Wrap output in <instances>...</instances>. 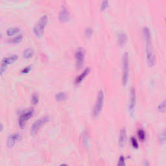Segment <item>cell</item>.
Here are the masks:
<instances>
[{"mask_svg":"<svg viewBox=\"0 0 166 166\" xmlns=\"http://www.w3.org/2000/svg\"><path fill=\"white\" fill-rule=\"evenodd\" d=\"M34 110L33 109L29 110L21 114L19 118V126L21 129H24L25 126L27 122L33 116Z\"/></svg>","mask_w":166,"mask_h":166,"instance_id":"obj_9","label":"cell"},{"mask_svg":"<svg viewBox=\"0 0 166 166\" xmlns=\"http://www.w3.org/2000/svg\"><path fill=\"white\" fill-rule=\"evenodd\" d=\"M3 129V126L2 123H0V132L2 131Z\"/></svg>","mask_w":166,"mask_h":166,"instance_id":"obj_28","label":"cell"},{"mask_svg":"<svg viewBox=\"0 0 166 166\" xmlns=\"http://www.w3.org/2000/svg\"><path fill=\"white\" fill-rule=\"evenodd\" d=\"M138 136L139 139L141 141H145V138H146V134L145 133V131L140 129L138 130Z\"/></svg>","mask_w":166,"mask_h":166,"instance_id":"obj_18","label":"cell"},{"mask_svg":"<svg viewBox=\"0 0 166 166\" xmlns=\"http://www.w3.org/2000/svg\"><path fill=\"white\" fill-rule=\"evenodd\" d=\"M91 71V69L90 68H87L86 69L83 71V72L81 74V75H79L78 77H77V78L75 79V83L76 85H78L79 84H81V82L83 81V80L86 78L88 74L90 73Z\"/></svg>","mask_w":166,"mask_h":166,"instance_id":"obj_13","label":"cell"},{"mask_svg":"<svg viewBox=\"0 0 166 166\" xmlns=\"http://www.w3.org/2000/svg\"><path fill=\"white\" fill-rule=\"evenodd\" d=\"M108 7V0H102L101 4V10L104 11Z\"/></svg>","mask_w":166,"mask_h":166,"instance_id":"obj_23","label":"cell"},{"mask_svg":"<svg viewBox=\"0 0 166 166\" xmlns=\"http://www.w3.org/2000/svg\"><path fill=\"white\" fill-rule=\"evenodd\" d=\"M118 165H119V166H125V159L123 155H121V156L119 157Z\"/></svg>","mask_w":166,"mask_h":166,"instance_id":"obj_26","label":"cell"},{"mask_svg":"<svg viewBox=\"0 0 166 166\" xmlns=\"http://www.w3.org/2000/svg\"><path fill=\"white\" fill-rule=\"evenodd\" d=\"M55 99L57 101H64L67 99V95L65 92L60 91L55 95Z\"/></svg>","mask_w":166,"mask_h":166,"instance_id":"obj_17","label":"cell"},{"mask_svg":"<svg viewBox=\"0 0 166 166\" xmlns=\"http://www.w3.org/2000/svg\"><path fill=\"white\" fill-rule=\"evenodd\" d=\"M104 102V92L102 91H99L97 95V99L95 105L92 110V116L94 118L98 116L102 111V106Z\"/></svg>","mask_w":166,"mask_h":166,"instance_id":"obj_4","label":"cell"},{"mask_svg":"<svg viewBox=\"0 0 166 166\" xmlns=\"http://www.w3.org/2000/svg\"><path fill=\"white\" fill-rule=\"evenodd\" d=\"M31 101H32V103L35 105H37L38 103V101H39V97H38V95L36 93H34L32 95V97H31Z\"/></svg>","mask_w":166,"mask_h":166,"instance_id":"obj_21","label":"cell"},{"mask_svg":"<svg viewBox=\"0 0 166 166\" xmlns=\"http://www.w3.org/2000/svg\"><path fill=\"white\" fill-rule=\"evenodd\" d=\"M130 142H131L132 146H133L134 149H138L139 147L138 141H137L136 139L135 138H134V137H132V138H131Z\"/></svg>","mask_w":166,"mask_h":166,"instance_id":"obj_24","label":"cell"},{"mask_svg":"<svg viewBox=\"0 0 166 166\" xmlns=\"http://www.w3.org/2000/svg\"><path fill=\"white\" fill-rule=\"evenodd\" d=\"M59 20L63 23H66L70 20V13L68 12V10H67L66 7H62V10H60V12L59 13Z\"/></svg>","mask_w":166,"mask_h":166,"instance_id":"obj_11","label":"cell"},{"mask_svg":"<svg viewBox=\"0 0 166 166\" xmlns=\"http://www.w3.org/2000/svg\"><path fill=\"white\" fill-rule=\"evenodd\" d=\"M20 32V29L18 27H12L9 28L7 31V35L9 37H12L17 35Z\"/></svg>","mask_w":166,"mask_h":166,"instance_id":"obj_16","label":"cell"},{"mask_svg":"<svg viewBox=\"0 0 166 166\" xmlns=\"http://www.w3.org/2000/svg\"><path fill=\"white\" fill-rule=\"evenodd\" d=\"M75 61H76V66L79 70L81 69L84 66V58H85V51L83 49L79 48L78 49L75 55Z\"/></svg>","mask_w":166,"mask_h":166,"instance_id":"obj_7","label":"cell"},{"mask_svg":"<svg viewBox=\"0 0 166 166\" xmlns=\"http://www.w3.org/2000/svg\"><path fill=\"white\" fill-rule=\"evenodd\" d=\"M34 53H35V51H34V50L32 48H28L24 51L23 56H24V59H29L32 58L34 55Z\"/></svg>","mask_w":166,"mask_h":166,"instance_id":"obj_15","label":"cell"},{"mask_svg":"<svg viewBox=\"0 0 166 166\" xmlns=\"http://www.w3.org/2000/svg\"><path fill=\"white\" fill-rule=\"evenodd\" d=\"M117 41H118V43L120 45V46H123V45L126 43H127V35L123 33H120L119 35L118 36Z\"/></svg>","mask_w":166,"mask_h":166,"instance_id":"obj_14","label":"cell"},{"mask_svg":"<svg viewBox=\"0 0 166 166\" xmlns=\"http://www.w3.org/2000/svg\"><path fill=\"white\" fill-rule=\"evenodd\" d=\"M22 39H23V36L21 35H20L15 37L12 40H10V42L13 44H18L22 41Z\"/></svg>","mask_w":166,"mask_h":166,"instance_id":"obj_19","label":"cell"},{"mask_svg":"<svg viewBox=\"0 0 166 166\" xmlns=\"http://www.w3.org/2000/svg\"><path fill=\"white\" fill-rule=\"evenodd\" d=\"M49 121V118L48 116H44L42 118L39 119L37 121H36L35 123H33L32 128H31V134L33 136H35L41 129L42 126L45 124L48 123Z\"/></svg>","mask_w":166,"mask_h":166,"instance_id":"obj_6","label":"cell"},{"mask_svg":"<svg viewBox=\"0 0 166 166\" xmlns=\"http://www.w3.org/2000/svg\"><path fill=\"white\" fill-rule=\"evenodd\" d=\"M92 33H93V30L90 27L87 28V29L85 30V36L87 37V38L91 37V35H92Z\"/></svg>","mask_w":166,"mask_h":166,"instance_id":"obj_25","label":"cell"},{"mask_svg":"<svg viewBox=\"0 0 166 166\" xmlns=\"http://www.w3.org/2000/svg\"><path fill=\"white\" fill-rule=\"evenodd\" d=\"M2 38V35H0V39Z\"/></svg>","mask_w":166,"mask_h":166,"instance_id":"obj_29","label":"cell"},{"mask_svg":"<svg viewBox=\"0 0 166 166\" xmlns=\"http://www.w3.org/2000/svg\"><path fill=\"white\" fill-rule=\"evenodd\" d=\"M158 140H159L160 144L165 145V131L160 134Z\"/></svg>","mask_w":166,"mask_h":166,"instance_id":"obj_22","label":"cell"},{"mask_svg":"<svg viewBox=\"0 0 166 166\" xmlns=\"http://www.w3.org/2000/svg\"><path fill=\"white\" fill-rule=\"evenodd\" d=\"M21 136L19 133H13L9 135L7 140V146L8 148H12L14 147L16 143L21 140Z\"/></svg>","mask_w":166,"mask_h":166,"instance_id":"obj_10","label":"cell"},{"mask_svg":"<svg viewBox=\"0 0 166 166\" xmlns=\"http://www.w3.org/2000/svg\"><path fill=\"white\" fill-rule=\"evenodd\" d=\"M158 110L161 113H164L165 112V100H164L158 106Z\"/></svg>","mask_w":166,"mask_h":166,"instance_id":"obj_20","label":"cell"},{"mask_svg":"<svg viewBox=\"0 0 166 166\" xmlns=\"http://www.w3.org/2000/svg\"><path fill=\"white\" fill-rule=\"evenodd\" d=\"M143 35L146 43V55L148 64L150 66H154L156 63V56L154 53L150 30L147 27L143 29Z\"/></svg>","mask_w":166,"mask_h":166,"instance_id":"obj_1","label":"cell"},{"mask_svg":"<svg viewBox=\"0 0 166 166\" xmlns=\"http://www.w3.org/2000/svg\"><path fill=\"white\" fill-rule=\"evenodd\" d=\"M136 103V94L134 87H132L130 89V101L129 105V111L130 113V115L133 117L134 111H135V107Z\"/></svg>","mask_w":166,"mask_h":166,"instance_id":"obj_8","label":"cell"},{"mask_svg":"<svg viewBox=\"0 0 166 166\" xmlns=\"http://www.w3.org/2000/svg\"><path fill=\"white\" fill-rule=\"evenodd\" d=\"M18 59V55H12L10 56L7 57V58L3 59L2 60V64H1V68H0V75H3L5 73V71L7 70V68L10 64H12L14 62H16Z\"/></svg>","mask_w":166,"mask_h":166,"instance_id":"obj_5","label":"cell"},{"mask_svg":"<svg viewBox=\"0 0 166 166\" xmlns=\"http://www.w3.org/2000/svg\"><path fill=\"white\" fill-rule=\"evenodd\" d=\"M122 67V83L124 87H125L129 81V55L128 53H125L123 55Z\"/></svg>","mask_w":166,"mask_h":166,"instance_id":"obj_3","label":"cell"},{"mask_svg":"<svg viewBox=\"0 0 166 166\" xmlns=\"http://www.w3.org/2000/svg\"><path fill=\"white\" fill-rule=\"evenodd\" d=\"M127 141V130L125 127L122 128L120 130L119 136V145L121 147H123Z\"/></svg>","mask_w":166,"mask_h":166,"instance_id":"obj_12","label":"cell"},{"mask_svg":"<svg viewBox=\"0 0 166 166\" xmlns=\"http://www.w3.org/2000/svg\"><path fill=\"white\" fill-rule=\"evenodd\" d=\"M48 22V16L47 15L42 16L38 20L37 24L34 27L33 32L36 37L41 38L43 36L45 26L47 25Z\"/></svg>","mask_w":166,"mask_h":166,"instance_id":"obj_2","label":"cell"},{"mask_svg":"<svg viewBox=\"0 0 166 166\" xmlns=\"http://www.w3.org/2000/svg\"><path fill=\"white\" fill-rule=\"evenodd\" d=\"M31 70V66H27V67H25L24 69H23L22 71H21V73H28L30 71V70Z\"/></svg>","mask_w":166,"mask_h":166,"instance_id":"obj_27","label":"cell"}]
</instances>
